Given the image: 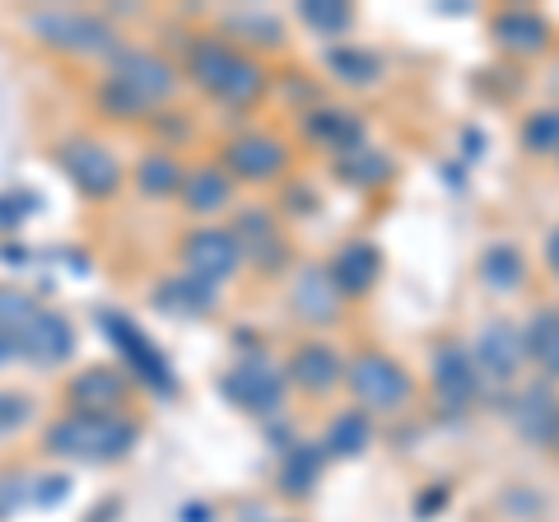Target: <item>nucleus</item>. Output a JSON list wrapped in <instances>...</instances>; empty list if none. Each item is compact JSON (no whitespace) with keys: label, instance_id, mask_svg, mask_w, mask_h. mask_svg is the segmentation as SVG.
<instances>
[{"label":"nucleus","instance_id":"nucleus-1","mask_svg":"<svg viewBox=\"0 0 559 522\" xmlns=\"http://www.w3.org/2000/svg\"><path fill=\"white\" fill-rule=\"evenodd\" d=\"M47 443L57 452H66V458L112 462V458H121V452H131L135 425L117 420V415H103V411H80V415H70V420H61L57 429H51Z\"/></svg>","mask_w":559,"mask_h":522},{"label":"nucleus","instance_id":"nucleus-2","mask_svg":"<svg viewBox=\"0 0 559 522\" xmlns=\"http://www.w3.org/2000/svg\"><path fill=\"white\" fill-rule=\"evenodd\" d=\"M345 382H349V392H355L364 406H373V411H401L411 402L406 369H401L396 359H388V355H373V351L349 359Z\"/></svg>","mask_w":559,"mask_h":522},{"label":"nucleus","instance_id":"nucleus-3","mask_svg":"<svg viewBox=\"0 0 559 522\" xmlns=\"http://www.w3.org/2000/svg\"><path fill=\"white\" fill-rule=\"evenodd\" d=\"M187 261V275L191 281H205V285H224L229 275L242 266V252H238V238L229 229H197L182 248Z\"/></svg>","mask_w":559,"mask_h":522},{"label":"nucleus","instance_id":"nucleus-4","mask_svg":"<svg viewBox=\"0 0 559 522\" xmlns=\"http://www.w3.org/2000/svg\"><path fill=\"white\" fill-rule=\"evenodd\" d=\"M121 90H127L140 108H150V103H164L173 90H178V75H173V66L150 57V51H117L112 61V75Z\"/></svg>","mask_w":559,"mask_h":522},{"label":"nucleus","instance_id":"nucleus-5","mask_svg":"<svg viewBox=\"0 0 559 522\" xmlns=\"http://www.w3.org/2000/svg\"><path fill=\"white\" fill-rule=\"evenodd\" d=\"M103 332H108V336L117 341V351L127 355L131 373H135L140 382H150L154 392H173V388H178V382H173L168 359H164V355L145 341V332H140V327H131L127 318H117V312H103Z\"/></svg>","mask_w":559,"mask_h":522},{"label":"nucleus","instance_id":"nucleus-6","mask_svg":"<svg viewBox=\"0 0 559 522\" xmlns=\"http://www.w3.org/2000/svg\"><path fill=\"white\" fill-rule=\"evenodd\" d=\"M433 392H439V402L448 411H466L480 396V369L466 345L457 341L439 345V355H433Z\"/></svg>","mask_w":559,"mask_h":522},{"label":"nucleus","instance_id":"nucleus-7","mask_svg":"<svg viewBox=\"0 0 559 522\" xmlns=\"http://www.w3.org/2000/svg\"><path fill=\"white\" fill-rule=\"evenodd\" d=\"M224 392H229L242 411L271 415V411H280V402H285V373L266 359H248L224 378Z\"/></svg>","mask_w":559,"mask_h":522},{"label":"nucleus","instance_id":"nucleus-8","mask_svg":"<svg viewBox=\"0 0 559 522\" xmlns=\"http://www.w3.org/2000/svg\"><path fill=\"white\" fill-rule=\"evenodd\" d=\"M38 33L51 43V47H70V51H112V28L103 20H90V14H70V10H57V14H38Z\"/></svg>","mask_w":559,"mask_h":522},{"label":"nucleus","instance_id":"nucleus-9","mask_svg":"<svg viewBox=\"0 0 559 522\" xmlns=\"http://www.w3.org/2000/svg\"><path fill=\"white\" fill-rule=\"evenodd\" d=\"M476 369L485 378H495V382H513L518 369H522V359H527V351H522V336L513 332L509 322H489L480 341H476Z\"/></svg>","mask_w":559,"mask_h":522},{"label":"nucleus","instance_id":"nucleus-10","mask_svg":"<svg viewBox=\"0 0 559 522\" xmlns=\"http://www.w3.org/2000/svg\"><path fill=\"white\" fill-rule=\"evenodd\" d=\"M61 164L66 173L80 182V191H90V197H112L117 182H121V168L117 159L103 145H90V141H75V145H66L61 154Z\"/></svg>","mask_w":559,"mask_h":522},{"label":"nucleus","instance_id":"nucleus-11","mask_svg":"<svg viewBox=\"0 0 559 522\" xmlns=\"http://www.w3.org/2000/svg\"><path fill=\"white\" fill-rule=\"evenodd\" d=\"M326 271H331V285H336L341 294L364 299V294L382 281V252L373 248V242H345Z\"/></svg>","mask_w":559,"mask_h":522},{"label":"nucleus","instance_id":"nucleus-12","mask_svg":"<svg viewBox=\"0 0 559 522\" xmlns=\"http://www.w3.org/2000/svg\"><path fill=\"white\" fill-rule=\"evenodd\" d=\"M224 164L248 182H266L289 164V150L280 145L275 135H242V141H234L229 150H224Z\"/></svg>","mask_w":559,"mask_h":522},{"label":"nucleus","instance_id":"nucleus-13","mask_svg":"<svg viewBox=\"0 0 559 522\" xmlns=\"http://www.w3.org/2000/svg\"><path fill=\"white\" fill-rule=\"evenodd\" d=\"M509 415H513V429L527 443H550V434L559 425V396H555V388H540V382H532V388L513 402Z\"/></svg>","mask_w":559,"mask_h":522},{"label":"nucleus","instance_id":"nucleus-14","mask_svg":"<svg viewBox=\"0 0 559 522\" xmlns=\"http://www.w3.org/2000/svg\"><path fill=\"white\" fill-rule=\"evenodd\" d=\"M14 351H24L33 359H47V364H57L66 359L70 351H75V336H70V327L66 318H57V312H33V322L24 327L20 336H14Z\"/></svg>","mask_w":559,"mask_h":522},{"label":"nucleus","instance_id":"nucleus-15","mask_svg":"<svg viewBox=\"0 0 559 522\" xmlns=\"http://www.w3.org/2000/svg\"><path fill=\"white\" fill-rule=\"evenodd\" d=\"M294 308H299V318L304 322H336V312H341V289L331 285V271L326 266H308L299 281H294Z\"/></svg>","mask_w":559,"mask_h":522},{"label":"nucleus","instance_id":"nucleus-16","mask_svg":"<svg viewBox=\"0 0 559 522\" xmlns=\"http://www.w3.org/2000/svg\"><path fill=\"white\" fill-rule=\"evenodd\" d=\"M285 378H294V382H299L304 392H312V396H326V392L345 378V369H341V359H336V351H331V345L312 341V345H304V351L289 359V373H285Z\"/></svg>","mask_w":559,"mask_h":522},{"label":"nucleus","instance_id":"nucleus-17","mask_svg":"<svg viewBox=\"0 0 559 522\" xmlns=\"http://www.w3.org/2000/svg\"><path fill=\"white\" fill-rule=\"evenodd\" d=\"M495 38L499 47L518 51V57H536V51L550 47V24L532 10H503L495 20Z\"/></svg>","mask_w":559,"mask_h":522},{"label":"nucleus","instance_id":"nucleus-18","mask_svg":"<svg viewBox=\"0 0 559 522\" xmlns=\"http://www.w3.org/2000/svg\"><path fill=\"white\" fill-rule=\"evenodd\" d=\"M322 462H326V452L318 443H294L285 452V462H280V490L289 499H308L322 481Z\"/></svg>","mask_w":559,"mask_h":522},{"label":"nucleus","instance_id":"nucleus-19","mask_svg":"<svg viewBox=\"0 0 559 522\" xmlns=\"http://www.w3.org/2000/svg\"><path fill=\"white\" fill-rule=\"evenodd\" d=\"M304 131H308V141H318V145H331V150H359L364 145V121L355 112H345V108H322V112H312L304 121Z\"/></svg>","mask_w":559,"mask_h":522},{"label":"nucleus","instance_id":"nucleus-20","mask_svg":"<svg viewBox=\"0 0 559 522\" xmlns=\"http://www.w3.org/2000/svg\"><path fill=\"white\" fill-rule=\"evenodd\" d=\"M261 90H266V71H261L257 61H248V57H238V51H234L210 94L224 98V103H234V108H248V103L261 98Z\"/></svg>","mask_w":559,"mask_h":522},{"label":"nucleus","instance_id":"nucleus-21","mask_svg":"<svg viewBox=\"0 0 559 522\" xmlns=\"http://www.w3.org/2000/svg\"><path fill=\"white\" fill-rule=\"evenodd\" d=\"M369 443H373V420L369 415L364 411H341L336 420H331V429H326L322 452L326 458H364Z\"/></svg>","mask_w":559,"mask_h":522},{"label":"nucleus","instance_id":"nucleus-22","mask_svg":"<svg viewBox=\"0 0 559 522\" xmlns=\"http://www.w3.org/2000/svg\"><path fill=\"white\" fill-rule=\"evenodd\" d=\"M326 66L331 75H336L341 84H349V90H369V84L382 80V57L378 51H364V47H331L326 51Z\"/></svg>","mask_w":559,"mask_h":522},{"label":"nucleus","instance_id":"nucleus-23","mask_svg":"<svg viewBox=\"0 0 559 522\" xmlns=\"http://www.w3.org/2000/svg\"><path fill=\"white\" fill-rule=\"evenodd\" d=\"M229 191H234V182L224 178L219 168H201V173H191V178H182V205L191 215H215L229 205Z\"/></svg>","mask_w":559,"mask_h":522},{"label":"nucleus","instance_id":"nucleus-24","mask_svg":"<svg viewBox=\"0 0 559 522\" xmlns=\"http://www.w3.org/2000/svg\"><path fill=\"white\" fill-rule=\"evenodd\" d=\"M522 351H527L550 378H559V308H540L522 332Z\"/></svg>","mask_w":559,"mask_h":522},{"label":"nucleus","instance_id":"nucleus-25","mask_svg":"<svg viewBox=\"0 0 559 522\" xmlns=\"http://www.w3.org/2000/svg\"><path fill=\"white\" fill-rule=\"evenodd\" d=\"M234 238H238V252L242 257H257V261H280V257H285V248H280L275 224H271L266 211H242Z\"/></svg>","mask_w":559,"mask_h":522},{"label":"nucleus","instance_id":"nucleus-26","mask_svg":"<svg viewBox=\"0 0 559 522\" xmlns=\"http://www.w3.org/2000/svg\"><path fill=\"white\" fill-rule=\"evenodd\" d=\"M522 275H527V266H522V252L509 248V242H495V248L480 257V281L495 294H513L522 285Z\"/></svg>","mask_w":559,"mask_h":522},{"label":"nucleus","instance_id":"nucleus-27","mask_svg":"<svg viewBox=\"0 0 559 522\" xmlns=\"http://www.w3.org/2000/svg\"><path fill=\"white\" fill-rule=\"evenodd\" d=\"M336 178L341 182H355V187H373L382 178H392V159L388 154H378V150H349L336 159Z\"/></svg>","mask_w":559,"mask_h":522},{"label":"nucleus","instance_id":"nucleus-28","mask_svg":"<svg viewBox=\"0 0 559 522\" xmlns=\"http://www.w3.org/2000/svg\"><path fill=\"white\" fill-rule=\"evenodd\" d=\"M159 308H168V312H210L215 308V285H205V281H168V285H159Z\"/></svg>","mask_w":559,"mask_h":522},{"label":"nucleus","instance_id":"nucleus-29","mask_svg":"<svg viewBox=\"0 0 559 522\" xmlns=\"http://www.w3.org/2000/svg\"><path fill=\"white\" fill-rule=\"evenodd\" d=\"M299 20H304L312 33H322V38H341V33L355 24V10H349L345 0H304V5H299Z\"/></svg>","mask_w":559,"mask_h":522},{"label":"nucleus","instance_id":"nucleus-30","mask_svg":"<svg viewBox=\"0 0 559 522\" xmlns=\"http://www.w3.org/2000/svg\"><path fill=\"white\" fill-rule=\"evenodd\" d=\"M135 178H140V191H145V197H173V191H182V168L173 154H150Z\"/></svg>","mask_w":559,"mask_h":522},{"label":"nucleus","instance_id":"nucleus-31","mask_svg":"<svg viewBox=\"0 0 559 522\" xmlns=\"http://www.w3.org/2000/svg\"><path fill=\"white\" fill-rule=\"evenodd\" d=\"M75 402H84V406H94V411H103V406H112V402H121V392H127V382H121L117 373H108V369H94V373H80L75 378Z\"/></svg>","mask_w":559,"mask_h":522},{"label":"nucleus","instance_id":"nucleus-32","mask_svg":"<svg viewBox=\"0 0 559 522\" xmlns=\"http://www.w3.org/2000/svg\"><path fill=\"white\" fill-rule=\"evenodd\" d=\"M522 145L532 154H559V112L555 108L532 112L527 127H522Z\"/></svg>","mask_w":559,"mask_h":522},{"label":"nucleus","instance_id":"nucleus-33","mask_svg":"<svg viewBox=\"0 0 559 522\" xmlns=\"http://www.w3.org/2000/svg\"><path fill=\"white\" fill-rule=\"evenodd\" d=\"M229 28L242 33V38H252L257 47H275L280 43V24L271 20V14H234Z\"/></svg>","mask_w":559,"mask_h":522},{"label":"nucleus","instance_id":"nucleus-34","mask_svg":"<svg viewBox=\"0 0 559 522\" xmlns=\"http://www.w3.org/2000/svg\"><path fill=\"white\" fill-rule=\"evenodd\" d=\"M24 420H28V402H24V396H10V392H0V434L20 429Z\"/></svg>","mask_w":559,"mask_h":522},{"label":"nucleus","instance_id":"nucleus-35","mask_svg":"<svg viewBox=\"0 0 559 522\" xmlns=\"http://www.w3.org/2000/svg\"><path fill=\"white\" fill-rule=\"evenodd\" d=\"M443 503H448V495H443V490H433V495H419V503H415V513H419V518H429V513H439V509H443Z\"/></svg>","mask_w":559,"mask_h":522},{"label":"nucleus","instance_id":"nucleus-36","mask_svg":"<svg viewBox=\"0 0 559 522\" xmlns=\"http://www.w3.org/2000/svg\"><path fill=\"white\" fill-rule=\"evenodd\" d=\"M546 261H550V271L559 275V229L550 234V242H546Z\"/></svg>","mask_w":559,"mask_h":522},{"label":"nucleus","instance_id":"nucleus-37","mask_svg":"<svg viewBox=\"0 0 559 522\" xmlns=\"http://www.w3.org/2000/svg\"><path fill=\"white\" fill-rule=\"evenodd\" d=\"M10 355H14V341H10L5 332H0V359H10Z\"/></svg>","mask_w":559,"mask_h":522},{"label":"nucleus","instance_id":"nucleus-38","mask_svg":"<svg viewBox=\"0 0 559 522\" xmlns=\"http://www.w3.org/2000/svg\"><path fill=\"white\" fill-rule=\"evenodd\" d=\"M550 443H555V448H559V425H555V434H550Z\"/></svg>","mask_w":559,"mask_h":522}]
</instances>
